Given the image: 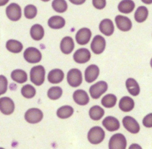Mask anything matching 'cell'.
<instances>
[{"instance_id":"obj_1","label":"cell","mask_w":152,"mask_h":149,"mask_svg":"<svg viewBox=\"0 0 152 149\" xmlns=\"http://www.w3.org/2000/svg\"><path fill=\"white\" fill-rule=\"evenodd\" d=\"M46 70L43 66L37 65L31 68L30 71L31 82L35 85L40 86L44 82Z\"/></svg>"},{"instance_id":"obj_2","label":"cell","mask_w":152,"mask_h":149,"mask_svg":"<svg viewBox=\"0 0 152 149\" xmlns=\"http://www.w3.org/2000/svg\"><path fill=\"white\" fill-rule=\"evenodd\" d=\"M105 133L104 130L100 127H93L89 130L87 134L88 141L93 145L100 144L104 139Z\"/></svg>"},{"instance_id":"obj_3","label":"cell","mask_w":152,"mask_h":149,"mask_svg":"<svg viewBox=\"0 0 152 149\" xmlns=\"http://www.w3.org/2000/svg\"><path fill=\"white\" fill-rule=\"evenodd\" d=\"M67 82L69 85L73 88H76L81 85L83 82L82 73L77 68L71 69L67 73Z\"/></svg>"},{"instance_id":"obj_4","label":"cell","mask_w":152,"mask_h":149,"mask_svg":"<svg viewBox=\"0 0 152 149\" xmlns=\"http://www.w3.org/2000/svg\"><path fill=\"white\" fill-rule=\"evenodd\" d=\"M23 56L26 61L30 64H37L42 59L41 52L35 47H28L26 49Z\"/></svg>"},{"instance_id":"obj_5","label":"cell","mask_w":152,"mask_h":149,"mask_svg":"<svg viewBox=\"0 0 152 149\" xmlns=\"http://www.w3.org/2000/svg\"><path fill=\"white\" fill-rule=\"evenodd\" d=\"M126 146V138L122 133L114 134L109 141L110 149H125Z\"/></svg>"},{"instance_id":"obj_6","label":"cell","mask_w":152,"mask_h":149,"mask_svg":"<svg viewBox=\"0 0 152 149\" xmlns=\"http://www.w3.org/2000/svg\"><path fill=\"white\" fill-rule=\"evenodd\" d=\"M43 113L40 109L31 108L26 111L25 114V119L29 124H37L42 121Z\"/></svg>"},{"instance_id":"obj_7","label":"cell","mask_w":152,"mask_h":149,"mask_svg":"<svg viewBox=\"0 0 152 149\" xmlns=\"http://www.w3.org/2000/svg\"><path fill=\"white\" fill-rule=\"evenodd\" d=\"M108 88L107 83L104 81H99L90 88V94L93 99H99L107 91Z\"/></svg>"},{"instance_id":"obj_8","label":"cell","mask_w":152,"mask_h":149,"mask_svg":"<svg viewBox=\"0 0 152 149\" xmlns=\"http://www.w3.org/2000/svg\"><path fill=\"white\" fill-rule=\"evenodd\" d=\"M6 15L11 21H18L22 17L21 7L17 3H11L6 8Z\"/></svg>"},{"instance_id":"obj_9","label":"cell","mask_w":152,"mask_h":149,"mask_svg":"<svg viewBox=\"0 0 152 149\" xmlns=\"http://www.w3.org/2000/svg\"><path fill=\"white\" fill-rule=\"evenodd\" d=\"M15 105L12 99L8 97L0 98V112L5 116H9L14 112Z\"/></svg>"},{"instance_id":"obj_10","label":"cell","mask_w":152,"mask_h":149,"mask_svg":"<svg viewBox=\"0 0 152 149\" xmlns=\"http://www.w3.org/2000/svg\"><path fill=\"white\" fill-rule=\"evenodd\" d=\"M90 47H91L92 51L95 54L99 55L104 51L105 47H106V41L102 35H96L93 39Z\"/></svg>"},{"instance_id":"obj_11","label":"cell","mask_w":152,"mask_h":149,"mask_svg":"<svg viewBox=\"0 0 152 149\" xmlns=\"http://www.w3.org/2000/svg\"><path fill=\"white\" fill-rule=\"evenodd\" d=\"M91 58V53L86 48L78 49L73 55L74 61L78 64H85L88 62Z\"/></svg>"},{"instance_id":"obj_12","label":"cell","mask_w":152,"mask_h":149,"mask_svg":"<svg viewBox=\"0 0 152 149\" xmlns=\"http://www.w3.org/2000/svg\"><path fill=\"white\" fill-rule=\"evenodd\" d=\"M123 126L128 132L131 133H138L140 130V127L135 119L131 116H125L122 120Z\"/></svg>"},{"instance_id":"obj_13","label":"cell","mask_w":152,"mask_h":149,"mask_svg":"<svg viewBox=\"0 0 152 149\" xmlns=\"http://www.w3.org/2000/svg\"><path fill=\"white\" fill-rule=\"evenodd\" d=\"M92 36V32L88 28H82L75 35L76 42L80 45H86L89 43Z\"/></svg>"},{"instance_id":"obj_14","label":"cell","mask_w":152,"mask_h":149,"mask_svg":"<svg viewBox=\"0 0 152 149\" xmlns=\"http://www.w3.org/2000/svg\"><path fill=\"white\" fill-rule=\"evenodd\" d=\"M115 22L118 29L122 32H128L132 28V22L125 16L117 15L115 18Z\"/></svg>"},{"instance_id":"obj_15","label":"cell","mask_w":152,"mask_h":149,"mask_svg":"<svg viewBox=\"0 0 152 149\" xmlns=\"http://www.w3.org/2000/svg\"><path fill=\"white\" fill-rule=\"evenodd\" d=\"M73 100L77 104L80 106H85L88 104L90 97L85 91L81 89L76 90L73 94Z\"/></svg>"},{"instance_id":"obj_16","label":"cell","mask_w":152,"mask_h":149,"mask_svg":"<svg viewBox=\"0 0 152 149\" xmlns=\"http://www.w3.org/2000/svg\"><path fill=\"white\" fill-rule=\"evenodd\" d=\"M100 70L96 64H91L88 66L85 70V80L88 83L94 82L99 76Z\"/></svg>"},{"instance_id":"obj_17","label":"cell","mask_w":152,"mask_h":149,"mask_svg":"<svg viewBox=\"0 0 152 149\" xmlns=\"http://www.w3.org/2000/svg\"><path fill=\"white\" fill-rule=\"evenodd\" d=\"M102 125L106 128V130L110 132L117 130L120 128V123L119 120L113 116H107L105 118L102 122Z\"/></svg>"},{"instance_id":"obj_18","label":"cell","mask_w":152,"mask_h":149,"mask_svg":"<svg viewBox=\"0 0 152 149\" xmlns=\"http://www.w3.org/2000/svg\"><path fill=\"white\" fill-rule=\"evenodd\" d=\"M99 30L103 35L110 36L114 32V25L110 19H104L99 24Z\"/></svg>"},{"instance_id":"obj_19","label":"cell","mask_w":152,"mask_h":149,"mask_svg":"<svg viewBox=\"0 0 152 149\" xmlns=\"http://www.w3.org/2000/svg\"><path fill=\"white\" fill-rule=\"evenodd\" d=\"M61 50L64 54H70L75 48V43L71 37L66 36L61 40Z\"/></svg>"},{"instance_id":"obj_20","label":"cell","mask_w":152,"mask_h":149,"mask_svg":"<svg viewBox=\"0 0 152 149\" xmlns=\"http://www.w3.org/2000/svg\"><path fill=\"white\" fill-rule=\"evenodd\" d=\"M64 79V73L61 69H54L48 74V80L53 84H58L62 82Z\"/></svg>"},{"instance_id":"obj_21","label":"cell","mask_w":152,"mask_h":149,"mask_svg":"<svg viewBox=\"0 0 152 149\" xmlns=\"http://www.w3.org/2000/svg\"><path fill=\"white\" fill-rule=\"evenodd\" d=\"M119 107L122 111L125 113L131 112L134 108V101L128 96L122 97L119 103Z\"/></svg>"},{"instance_id":"obj_22","label":"cell","mask_w":152,"mask_h":149,"mask_svg":"<svg viewBox=\"0 0 152 149\" xmlns=\"http://www.w3.org/2000/svg\"><path fill=\"white\" fill-rule=\"evenodd\" d=\"M135 8V3L133 0H122L118 5V10L123 14H130Z\"/></svg>"},{"instance_id":"obj_23","label":"cell","mask_w":152,"mask_h":149,"mask_svg":"<svg viewBox=\"0 0 152 149\" xmlns=\"http://www.w3.org/2000/svg\"><path fill=\"white\" fill-rule=\"evenodd\" d=\"M66 21L64 17L61 16H53L48 20V25L50 28L54 29H60L64 27Z\"/></svg>"},{"instance_id":"obj_24","label":"cell","mask_w":152,"mask_h":149,"mask_svg":"<svg viewBox=\"0 0 152 149\" xmlns=\"http://www.w3.org/2000/svg\"><path fill=\"white\" fill-rule=\"evenodd\" d=\"M128 91L133 96H137L140 92V88L138 82L133 78H128L125 82Z\"/></svg>"},{"instance_id":"obj_25","label":"cell","mask_w":152,"mask_h":149,"mask_svg":"<svg viewBox=\"0 0 152 149\" xmlns=\"http://www.w3.org/2000/svg\"><path fill=\"white\" fill-rule=\"evenodd\" d=\"M44 29L40 24H34L30 30V35L34 41H40L44 37Z\"/></svg>"},{"instance_id":"obj_26","label":"cell","mask_w":152,"mask_h":149,"mask_svg":"<svg viewBox=\"0 0 152 149\" xmlns=\"http://www.w3.org/2000/svg\"><path fill=\"white\" fill-rule=\"evenodd\" d=\"M11 79L16 82L18 83H24L27 82L28 80V75L25 70H20V69H17L11 72Z\"/></svg>"},{"instance_id":"obj_27","label":"cell","mask_w":152,"mask_h":149,"mask_svg":"<svg viewBox=\"0 0 152 149\" xmlns=\"http://www.w3.org/2000/svg\"><path fill=\"white\" fill-rule=\"evenodd\" d=\"M6 48L9 52L19 53L23 50V45L20 41L17 40H8L6 43Z\"/></svg>"},{"instance_id":"obj_28","label":"cell","mask_w":152,"mask_h":149,"mask_svg":"<svg viewBox=\"0 0 152 149\" xmlns=\"http://www.w3.org/2000/svg\"><path fill=\"white\" fill-rule=\"evenodd\" d=\"M148 16V10L145 6H140L134 14V19L137 23H143L145 21Z\"/></svg>"},{"instance_id":"obj_29","label":"cell","mask_w":152,"mask_h":149,"mask_svg":"<svg viewBox=\"0 0 152 149\" xmlns=\"http://www.w3.org/2000/svg\"><path fill=\"white\" fill-rule=\"evenodd\" d=\"M104 115V110L99 106H93L89 111V116L90 119L94 121H99Z\"/></svg>"},{"instance_id":"obj_30","label":"cell","mask_w":152,"mask_h":149,"mask_svg":"<svg viewBox=\"0 0 152 149\" xmlns=\"http://www.w3.org/2000/svg\"><path fill=\"white\" fill-rule=\"evenodd\" d=\"M74 113V110L70 106H63L60 107L57 111V116L61 119H65L70 118Z\"/></svg>"},{"instance_id":"obj_31","label":"cell","mask_w":152,"mask_h":149,"mask_svg":"<svg viewBox=\"0 0 152 149\" xmlns=\"http://www.w3.org/2000/svg\"><path fill=\"white\" fill-rule=\"evenodd\" d=\"M117 97L113 94H106L102 100V104L106 108H112L116 104Z\"/></svg>"},{"instance_id":"obj_32","label":"cell","mask_w":152,"mask_h":149,"mask_svg":"<svg viewBox=\"0 0 152 149\" xmlns=\"http://www.w3.org/2000/svg\"><path fill=\"white\" fill-rule=\"evenodd\" d=\"M52 7L56 12L64 13L68 8L66 0H53L52 3Z\"/></svg>"},{"instance_id":"obj_33","label":"cell","mask_w":152,"mask_h":149,"mask_svg":"<svg viewBox=\"0 0 152 149\" xmlns=\"http://www.w3.org/2000/svg\"><path fill=\"white\" fill-rule=\"evenodd\" d=\"M63 94V90L61 87L58 86H54L52 87L49 89L47 92L48 97L52 101H55V100H58L60 97L62 96Z\"/></svg>"},{"instance_id":"obj_34","label":"cell","mask_w":152,"mask_h":149,"mask_svg":"<svg viewBox=\"0 0 152 149\" xmlns=\"http://www.w3.org/2000/svg\"><path fill=\"white\" fill-rule=\"evenodd\" d=\"M21 94L24 97L27 99H31L34 97L36 94V89L31 85H26L22 88Z\"/></svg>"},{"instance_id":"obj_35","label":"cell","mask_w":152,"mask_h":149,"mask_svg":"<svg viewBox=\"0 0 152 149\" xmlns=\"http://www.w3.org/2000/svg\"><path fill=\"white\" fill-rule=\"evenodd\" d=\"M37 14V7L34 5H28L24 8V15L27 19L34 18Z\"/></svg>"},{"instance_id":"obj_36","label":"cell","mask_w":152,"mask_h":149,"mask_svg":"<svg viewBox=\"0 0 152 149\" xmlns=\"http://www.w3.org/2000/svg\"><path fill=\"white\" fill-rule=\"evenodd\" d=\"M8 90V79L3 75H0V95L6 93Z\"/></svg>"},{"instance_id":"obj_37","label":"cell","mask_w":152,"mask_h":149,"mask_svg":"<svg viewBox=\"0 0 152 149\" xmlns=\"http://www.w3.org/2000/svg\"><path fill=\"white\" fill-rule=\"evenodd\" d=\"M93 5L94 8L98 10H102L106 7V0H93Z\"/></svg>"},{"instance_id":"obj_38","label":"cell","mask_w":152,"mask_h":149,"mask_svg":"<svg viewBox=\"0 0 152 149\" xmlns=\"http://www.w3.org/2000/svg\"><path fill=\"white\" fill-rule=\"evenodd\" d=\"M142 124L145 128H152V113L147 115V116L143 119Z\"/></svg>"},{"instance_id":"obj_39","label":"cell","mask_w":152,"mask_h":149,"mask_svg":"<svg viewBox=\"0 0 152 149\" xmlns=\"http://www.w3.org/2000/svg\"><path fill=\"white\" fill-rule=\"evenodd\" d=\"M72 4H74L76 5H80L84 4L86 2V0H69Z\"/></svg>"},{"instance_id":"obj_40","label":"cell","mask_w":152,"mask_h":149,"mask_svg":"<svg viewBox=\"0 0 152 149\" xmlns=\"http://www.w3.org/2000/svg\"><path fill=\"white\" fill-rule=\"evenodd\" d=\"M9 0H0V6H4L8 3Z\"/></svg>"},{"instance_id":"obj_41","label":"cell","mask_w":152,"mask_h":149,"mask_svg":"<svg viewBox=\"0 0 152 149\" xmlns=\"http://www.w3.org/2000/svg\"><path fill=\"white\" fill-rule=\"evenodd\" d=\"M143 3L146 4V5H151L152 4V0H141Z\"/></svg>"},{"instance_id":"obj_42","label":"cell","mask_w":152,"mask_h":149,"mask_svg":"<svg viewBox=\"0 0 152 149\" xmlns=\"http://www.w3.org/2000/svg\"><path fill=\"white\" fill-rule=\"evenodd\" d=\"M129 148H142L141 147H140V145H135V144H133L131 145V146H130Z\"/></svg>"},{"instance_id":"obj_43","label":"cell","mask_w":152,"mask_h":149,"mask_svg":"<svg viewBox=\"0 0 152 149\" xmlns=\"http://www.w3.org/2000/svg\"><path fill=\"white\" fill-rule=\"evenodd\" d=\"M41 1H43V2H49L50 0H41Z\"/></svg>"},{"instance_id":"obj_44","label":"cell","mask_w":152,"mask_h":149,"mask_svg":"<svg viewBox=\"0 0 152 149\" xmlns=\"http://www.w3.org/2000/svg\"><path fill=\"white\" fill-rule=\"evenodd\" d=\"M150 64H151V67H152V59H151V62H150Z\"/></svg>"}]
</instances>
